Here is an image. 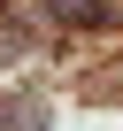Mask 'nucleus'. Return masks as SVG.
Wrapping results in <instances>:
<instances>
[{
    "instance_id": "obj_1",
    "label": "nucleus",
    "mask_w": 123,
    "mask_h": 131,
    "mask_svg": "<svg viewBox=\"0 0 123 131\" xmlns=\"http://www.w3.org/2000/svg\"><path fill=\"white\" fill-rule=\"evenodd\" d=\"M54 16H69V23H85V16H100V0H46Z\"/></svg>"
}]
</instances>
